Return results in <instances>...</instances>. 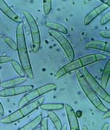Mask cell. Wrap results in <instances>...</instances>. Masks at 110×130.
Masks as SVG:
<instances>
[{
	"label": "cell",
	"instance_id": "d6986e66",
	"mask_svg": "<svg viewBox=\"0 0 110 130\" xmlns=\"http://www.w3.org/2000/svg\"><path fill=\"white\" fill-rule=\"evenodd\" d=\"M42 110L46 111H53L59 110L64 108V104L62 103H50V104H42L39 107Z\"/></svg>",
	"mask_w": 110,
	"mask_h": 130
},
{
	"label": "cell",
	"instance_id": "ba28073f",
	"mask_svg": "<svg viewBox=\"0 0 110 130\" xmlns=\"http://www.w3.org/2000/svg\"><path fill=\"white\" fill-rule=\"evenodd\" d=\"M48 32L50 35L60 44L69 60L70 62L73 60L75 59V51L69 41L60 32L52 29H49Z\"/></svg>",
	"mask_w": 110,
	"mask_h": 130
},
{
	"label": "cell",
	"instance_id": "4316f807",
	"mask_svg": "<svg viewBox=\"0 0 110 130\" xmlns=\"http://www.w3.org/2000/svg\"><path fill=\"white\" fill-rule=\"evenodd\" d=\"M0 115L1 116H4V109L1 102H0Z\"/></svg>",
	"mask_w": 110,
	"mask_h": 130
},
{
	"label": "cell",
	"instance_id": "484cf974",
	"mask_svg": "<svg viewBox=\"0 0 110 130\" xmlns=\"http://www.w3.org/2000/svg\"><path fill=\"white\" fill-rule=\"evenodd\" d=\"M99 34L101 37L106 38V39H109L110 38L109 30H101V31H100Z\"/></svg>",
	"mask_w": 110,
	"mask_h": 130
},
{
	"label": "cell",
	"instance_id": "4dcf8cb0",
	"mask_svg": "<svg viewBox=\"0 0 110 130\" xmlns=\"http://www.w3.org/2000/svg\"><path fill=\"white\" fill-rule=\"evenodd\" d=\"M61 130H67V125H66V124H64V125L62 127Z\"/></svg>",
	"mask_w": 110,
	"mask_h": 130
},
{
	"label": "cell",
	"instance_id": "7c38bea8",
	"mask_svg": "<svg viewBox=\"0 0 110 130\" xmlns=\"http://www.w3.org/2000/svg\"><path fill=\"white\" fill-rule=\"evenodd\" d=\"M109 7L108 5L105 4H102L99 6L95 8L94 9L91 11L90 12L87 14L84 19V25H88L90 24L93 21L95 18H97L98 15H100L105 11L106 9L108 8Z\"/></svg>",
	"mask_w": 110,
	"mask_h": 130
},
{
	"label": "cell",
	"instance_id": "6da1fadb",
	"mask_svg": "<svg viewBox=\"0 0 110 130\" xmlns=\"http://www.w3.org/2000/svg\"><path fill=\"white\" fill-rule=\"evenodd\" d=\"M16 38L17 51L21 65L25 73L29 79L34 78L31 61L28 53L25 36L24 33L23 22L20 23L17 26L16 29Z\"/></svg>",
	"mask_w": 110,
	"mask_h": 130
},
{
	"label": "cell",
	"instance_id": "277c9868",
	"mask_svg": "<svg viewBox=\"0 0 110 130\" xmlns=\"http://www.w3.org/2000/svg\"><path fill=\"white\" fill-rule=\"evenodd\" d=\"M76 74L79 85L81 89L83 90V92L95 107L100 111L104 112H107L108 110H109V109L106 107L105 105L102 103L100 97L95 93L91 88L89 86L80 70H77L76 71Z\"/></svg>",
	"mask_w": 110,
	"mask_h": 130
},
{
	"label": "cell",
	"instance_id": "7a4b0ae2",
	"mask_svg": "<svg viewBox=\"0 0 110 130\" xmlns=\"http://www.w3.org/2000/svg\"><path fill=\"white\" fill-rule=\"evenodd\" d=\"M107 59V56L101 53H92L81 58H77L70 62L68 63L62 67L55 74V78L59 79L63 76L66 75L68 73H70L74 70H79V69L83 68L87 65L96 63L98 61L105 60Z\"/></svg>",
	"mask_w": 110,
	"mask_h": 130
},
{
	"label": "cell",
	"instance_id": "f1b7e54d",
	"mask_svg": "<svg viewBox=\"0 0 110 130\" xmlns=\"http://www.w3.org/2000/svg\"><path fill=\"white\" fill-rule=\"evenodd\" d=\"M108 128H109V124L105 123L103 126H102L101 130H108Z\"/></svg>",
	"mask_w": 110,
	"mask_h": 130
},
{
	"label": "cell",
	"instance_id": "44dd1931",
	"mask_svg": "<svg viewBox=\"0 0 110 130\" xmlns=\"http://www.w3.org/2000/svg\"><path fill=\"white\" fill-rule=\"evenodd\" d=\"M52 3L51 0L48 1H43V12L45 15H48L50 13L51 9H52Z\"/></svg>",
	"mask_w": 110,
	"mask_h": 130
},
{
	"label": "cell",
	"instance_id": "7402d4cb",
	"mask_svg": "<svg viewBox=\"0 0 110 130\" xmlns=\"http://www.w3.org/2000/svg\"><path fill=\"white\" fill-rule=\"evenodd\" d=\"M4 42L11 49L14 51H17L16 43L11 38L6 37L4 39Z\"/></svg>",
	"mask_w": 110,
	"mask_h": 130
},
{
	"label": "cell",
	"instance_id": "cb8c5ba5",
	"mask_svg": "<svg viewBox=\"0 0 110 130\" xmlns=\"http://www.w3.org/2000/svg\"><path fill=\"white\" fill-rule=\"evenodd\" d=\"M110 20V12L108 11L107 13L102 16V18L100 20V24L101 25H104L108 22Z\"/></svg>",
	"mask_w": 110,
	"mask_h": 130
},
{
	"label": "cell",
	"instance_id": "3957f363",
	"mask_svg": "<svg viewBox=\"0 0 110 130\" xmlns=\"http://www.w3.org/2000/svg\"><path fill=\"white\" fill-rule=\"evenodd\" d=\"M44 101V97H39V99L25 105L18 110L3 118L1 120V123L4 124H11L19 121L36 110L41 104H43Z\"/></svg>",
	"mask_w": 110,
	"mask_h": 130
},
{
	"label": "cell",
	"instance_id": "836d02e7",
	"mask_svg": "<svg viewBox=\"0 0 110 130\" xmlns=\"http://www.w3.org/2000/svg\"><path fill=\"white\" fill-rule=\"evenodd\" d=\"M1 78H0V88H1Z\"/></svg>",
	"mask_w": 110,
	"mask_h": 130
},
{
	"label": "cell",
	"instance_id": "e0dca14e",
	"mask_svg": "<svg viewBox=\"0 0 110 130\" xmlns=\"http://www.w3.org/2000/svg\"><path fill=\"white\" fill-rule=\"evenodd\" d=\"M45 25H46V27L50 28L52 30L59 32L60 33H62L63 34H68V30L67 28L63 25L59 24V23L49 21L45 23Z\"/></svg>",
	"mask_w": 110,
	"mask_h": 130
},
{
	"label": "cell",
	"instance_id": "1f68e13d",
	"mask_svg": "<svg viewBox=\"0 0 110 130\" xmlns=\"http://www.w3.org/2000/svg\"><path fill=\"white\" fill-rule=\"evenodd\" d=\"M82 130H88V127H87L86 125H83V126Z\"/></svg>",
	"mask_w": 110,
	"mask_h": 130
},
{
	"label": "cell",
	"instance_id": "603a6c76",
	"mask_svg": "<svg viewBox=\"0 0 110 130\" xmlns=\"http://www.w3.org/2000/svg\"><path fill=\"white\" fill-rule=\"evenodd\" d=\"M40 127V130H49L48 127V118L47 117H45L42 118Z\"/></svg>",
	"mask_w": 110,
	"mask_h": 130
},
{
	"label": "cell",
	"instance_id": "4fadbf2b",
	"mask_svg": "<svg viewBox=\"0 0 110 130\" xmlns=\"http://www.w3.org/2000/svg\"><path fill=\"white\" fill-rule=\"evenodd\" d=\"M86 49H98L110 52V44L108 42H104L101 41H91L88 42L85 45Z\"/></svg>",
	"mask_w": 110,
	"mask_h": 130
},
{
	"label": "cell",
	"instance_id": "ac0fdd59",
	"mask_svg": "<svg viewBox=\"0 0 110 130\" xmlns=\"http://www.w3.org/2000/svg\"><path fill=\"white\" fill-rule=\"evenodd\" d=\"M47 116L53 124L55 128L57 130H61L63 125H62V122L58 115L52 111H49L47 112Z\"/></svg>",
	"mask_w": 110,
	"mask_h": 130
},
{
	"label": "cell",
	"instance_id": "8992f818",
	"mask_svg": "<svg viewBox=\"0 0 110 130\" xmlns=\"http://www.w3.org/2000/svg\"><path fill=\"white\" fill-rule=\"evenodd\" d=\"M22 13L27 21L31 34L32 41V49L34 53H37L40 49L41 44V35H40L39 29L36 21L29 12L26 11H23Z\"/></svg>",
	"mask_w": 110,
	"mask_h": 130
},
{
	"label": "cell",
	"instance_id": "52a82bcc",
	"mask_svg": "<svg viewBox=\"0 0 110 130\" xmlns=\"http://www.w3.org/2000/svg\"><path fill=\"white\" fill-rule=\"evenodd\" d=\"M82 73L89 86L91 88L95 93L107 103H110L109 94L101 86L100 84L98 83L92 74L87 70L85 67L82 68Z\"/></svg>",
	"mask_w": 110,
	"mask_h": 130
},
{
	"label": "cell",
	"instance_id": "d6a6232c",
	"mask_svg": "<svg viewBox=\"0 0 110 130\" xmlns=\"http://www.w3.org/2000/svg\"><path fill=\"white\" fill-rule=\"evenodd\" d=\"M34 130H40V128L39 127H38V128H36Z\"/></svg>",
	"mask_w": 110,
	"mask_h": 130
},
{
	"label": "cell",
	"instance_id": "d4e9b609",
	"mask_svg": "<svg viewBox=\"0 0 110 130\" xmlns=\"http://www.w3.org/2000/svg\"><path fill=\"white\" fill-rule=\"evenodd\" d=\"M12 60V58L8 56H0V64L5 63L11 62Z\"/></svg>",
	"mask_w": 110,
	"mask_h": 130
},
{
	"label": "cell",
	"instance_id": "9c48e42d",
	"mask_svg": "<svg viewBox=\"0 0 110 130\" xmlns=\"http://www.w3.org/2000/svg\"><path fill=\"white\" fill-rule=\"evenodd\" d=\"M33 85H25L18 87H14L4 89L0 91V97H7L18 95L24 93H27L33 90Z\"/></svg>",
	"mask_w": 110,
	"mask_h": 130
},
{
	"label": "cell",
	"instance_id": "ffe728a7",
	"mask_svg": "<svg viewBox=\"0 0 110 130\" xmlns=\"http://www.w3.org/2000/svg\"><path fill=\"white\" fill-rule=\"evenodd\" d=\"M11 65H12V68L14 69L15 71L17 73V74L20 76V77H25V73L23 69H22L21 65L17 61L12 60L11 61Z\"/></svg>",
	"mask_w": 110,
	"mask_h": 130
},
{
	"label": "cell",
	"instance_id": "5b68a950",
	"mask_svg": "<svg viewBox=\"0 0 110 130\" xmlns=\"http://www.w3.org/2000/svg\"><path fill=\"white\" fill-rule=\"evenodd\" d=\"M56 87L57 86L56 85L50 83L38 87L36 89H33L22 97V98L21 99L20 102H19L18 107L20 108H21L25 105L39 99L42 95L50 92L51 91L54 90L56 89Z\"/></svg>",
	"mask_w": 110,
	"mask_h": 130
},
{
	"label": "cell",
	"instance_id": "f546056e",
	"mask_svg": "<svg viewBox=\"0 0 110 130\" xmlns=\"http://www.w3.org/2000/svg\"><path fill=\"white\" fill-rule=\"evenodd\" d=\"M101 2H102L103 4H105L108 5L109 7L110 5V1L109 0H107V1H101Z\"/></svg>",
	"mask_w": 110,
	"mask_h": 130
},
{
	"label": "cell",
	"instance_id": "83f0119b",
	"mask_svg": "<svg viewBox=\"0 0 110 130\" xmlns=\"http://www.w3.org/2000/svg\"><path fill=\"white\" fill-rule=\"evenodd\" d=\"M110 117V111L109 110H108L107 112H105V114H104V115L103 116V118L104 119H105V118H109Z\"/></svg>",
	"mask_w": 110,
	"mask_h": 130
},
{
	"label": "cell",
	"instance_id": "8fae6325",
	"mask_svg": "<svg viewBox=\"0 0 110 130\" xmlns=\"http://www.w3.org/2000/svg\"><path fill=\"white\" fill-rule=\"evenodd\" d=\"M0 10L3 12L7 17L12 20L13 21L19 23L22 22V20L20 17H19L12 9L9 7L5 1L0 0Z\"/></svg>",
	"mask_w": 110,
	"mask_h": 130
},
{
	"label": "cell",
	"instance_id": "2e32d148",
	"mask_svg": "<svg viewBox=\"0 0 110 130\" xmlns=\"http://www.w3.org/2000/svg\"><path fill=\"white\" fill-rule=\"evenodd\" d=\"M42 115L38 116L36 117L32 120L29 123L24 125L23 127L20 128L16 130H34L41 124L42 120Z\"/></svg>",
	"mask_w": 110,
	"mask_h": 130
},
{
	"label": "cell",
	"instance_id": "30bf717a",
	"mask_svg": "<svg viewBox=\"0 0 110 130\" xmlns=\"http://www.w3.org/2000/svg\"><path fill=\"white\" fill-rule=\"evenodd\" d=\"M64 107H65L70 130H80L78 119L76 116V112L73 108L67 104H64Z\"/></svg>",
	"mask_w": 110,
	"mask_h": 130
},
{
	"label": "cell",
	"instance_id": "5bb4252c",
	"mask_svg": "<svg viewBox=\"0 0 110 130\" xmlns=\"http://www.w3.org/2000/svg\"><path fill=\"white\" fill-rule=\"evenodd\" d=\"M110 76V59H108L105 65L101 77V86L105 90L107 87Z\"/></svg>",
	"mask_w": 110,
	"mask_h": 130
},
{
	"label": "cell",
	"instance_id": "9a60e30c",
	"mask_svg": "<svg viewBox=\"0 0 110 130\" xmlns=\"http://www.w3.org/2000/svg\"><path fill=\"white\" fill-rule=\"evenodd\" d=\"M26 81V78L25 77H16L14 78V79L2 82L1 83V87L4 88V89L16 87V86L20 85V84L23 83Z\"/></svg>",
	"mask_w": 110,
	"mask_h": 130
}]
</instances>
